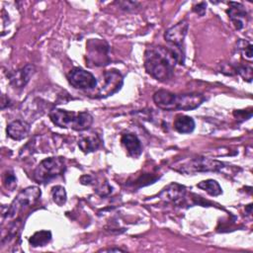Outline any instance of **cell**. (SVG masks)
<instances>
[{
    "instance_id": "obj_10",
    "label": "cell",
    "mask_w": 253,
    "mask_h": 253,
    "mask_svg": "<svg viewBox=\"0 0 253 253\" xmlns=\"http://www.w3.org/2000/svg\"><path fill=\"white\" fill-rule=\"evenodd\" d=\"M188 29H189L188 21L183 20V21L177 23L176 25L172 26L171 28H169L165 32L164 38L169 43L175 45V47L177 49L182 50V44H183L184 39L187 35Z\"/></svg>"
},
{
    "instance_id": "obj_4",
    "label": "cell",
    "mask_w": 253,
    "mask_h": 253,
    "mask_svg": "<svg viewBox=\"0 0 253 253\" xmlns=\"http://www.w3.org/2000/svg\"><path fill=\"white\" fill-rule=\"evenodd\" d=\"M223 166L224 164L221 161L208 158V157L198 156V157L190 158L188 160L179 161L175 163L172 168L180 173H184L187 175H194L196 173H201V172H216L222 169Z\"/></svg>"
},
{
    "instance_id": "obj_18",
    "label": "cell",
    "mask_w": 253,
    "mask_h": 253,
    "mask_svg": "<svg viewBox=\"0 0 253 253\" xmlns=\"http://www.w3.org/2000/svg\"><path fill=\"white\" fill-rule=\"evenodd\" d=\"M50 240H51V232L49 230L37 231L29 238V242L33 247L44 246Z\"/></svg>"
},
{
    "instance_id": "obj_26",
    "label": "cell",
    "mask_w": 253,
    "mask_h": 253,
    "mask_svg": "<svg viewBox=\"0 0 253 253\" xmlns=\"http://www.w3.org/2000/svg\"><path fill=\"white\" fill-rule=\"evenodd\" d=\"M125 251L122 248H106V249H101L98 252H123Z\"/></svg>"
},
{
    "instance_id": "obj_27",
    "label": "cell",
    "mask_w": 253,
    "mask_h": 253,
    "mask_svg": "<svg viewBox=\"0 0 253 253\" xmlns=\"http://www.w3.org/2000/svg\"><path fill=\"white\" fill-rule=\"evenodd\" d=\"M251 209H252V205H248L246 207V211H248V213H251Z\"/></svg>"
},
{
    "instance_id": "obj_22",
    "label": "cell",
    "mask_w": 253,
    "mask_h": 253,
    "mask_svg": "<svg viewBox=\"0 0 253 253\" xmlns=\"http://www.w3.org/2000/svg\"><path fill=\"white\" fill-rule=\"evenodd\" d=\"M235 71H236V73L240 74L244 80L251 82V80L253 78V69L250 64L239 65V66L235 67Z\"/></svg>"
},
{
    "instance_id": "obj_6",
    "label": "cell",
    "mask_w": 253,
    "mask_h": 253,
    "mask_svg": "<svg viewBox=\"0 0 253 253\" xmlns=\"http://www.w3.org/2000/svg\"><path fill=\"white\" fill-rule=\"evenodd\" d=\"M42 192L39 187L31 186L22 190L18 196L13 200L10 207L7 209V211L3 214L6 218L15 217L20 211L25 208L35 205L41 198Z\"/></svg>"
},
{
    "instance_id": "obj_3",
    "label": "cell",
    "mask_w": 253,
    "mask_h": 253,
    "mask_svg": "<svg viewBox=\"0 0 253 253\" xmlns=\"http://www.w3.org/2000/svg\"><path fill=\"white\" fill-rule=\"evenodd\" d=\"M48 116L55 126L78 131L88 129L93 124V117L88 112L74 113L62 109H53Z\"/></svg>"
},
{
    "instance_id": "obj_5",
    "label": "cell",
    "mask_w": 253,
    "mask_h": 253,
    "mask_svg": "<svg viewBox=\"0 0 253 253\" xmlns=\"http://www.w3.org/2000/svg\"><path fill=\"white\" fill-rule=\"evenodd\" d=\"M66 169L62 157H48L40 162L34 171V179L40 184L49 183L52 179L62 175Z\"/></svg>"
},
{
    "instance_id": "obj_2",
    "label": "cell",
    "mask_w": 253,
    "mask_h": 253,
    "mask_svg": "<svg viewBox=\"0 0 253 253\" xmlns=\"http://www.w3.org/2000/svg\"><path fill=\"white\" fill-rule=\"evenodd\" d=\"M153 102L164 111H190L198 108L206 100L200 93L174 94L167 90H158L153 94Z\"/></svg>"
},
{
    "instance_id": "obj_15",
    "label": "cell",
    "mask_w": 253,
    "mask_h": 253,
    "mask_svg": "<svg viewBox=\"0 0 253 253\" xmlns=\"http://www.w3.org/2000/svg\"><path fill=\"white\" fill-rule=\"evenodd\" d=\"M185 194L186 188L183 185L178 183H171L161 191L159 197L167 202H178L185 197Z\"/></svg>"
},
{
    "instance_id": "obj_17",
    "label": "cell",
    "mask_w": 253,
    "mask_h": 253,
    "mask_svg": "<svg viewBox=\"0 0 253 253\" xmlns=\"http://www.w3.org/2000/svg\"><path fill=\"white\" fill-rule=\"evenodd\" d=\"M173 126L179 133H190L195 128V121L186 115H179L175 118Z\"/></svg>"
},
{
    "instance_id": "obj_9",
    "label": "cell",
    "mask_w": 253,
    "mask_h": 253,
    "mask_svg": "<svg viewBox=\"0 0 253 253\" xmlns=\"http://www.w3.org/2000/svg\"><path fill=\"white\" fill-rule=\"evenodd\" d=\"M124 84L123 75L116 69L108 70L104 73V84L100 88L99 97L106 98L117 93Z\"/></svg>"
},
{
    "instance_id": "obj_14",
    "label": "cell",
    "mask_w": 253,
    "mask_h": 253,
    "mask_svg": "<svg viewBox=\"0 0 253 253\" xmlns=\"http://www.w3.org/2000/svg\"><path fill=\"white\" fill-rule=\"evenodd\" d=\"M122 144L125 146L127 154L132 158H137L142 152V146L138 137L133 133H125L121 138Z\"/></svg>"
},
{
    "instance_id": "obj_19",
    "label": "cell",
    "mask_w": 253,
    "mask_h": 253,
    "mask_svg": "<svg viewBox=\"0 0 253 253\" xmlns=\"http://www.w3.org/2000/svg\"><path fill=\"white\" fill-rule=\"evenodd\" d=\"M197 187L206 191L211 196H219L222 193V189L219 186V184L212 179H208L201 181L197 184Z\"/></svg>"
},
{
    "instance_id": "obj_12",
    "label": "cell",
    "mask_w": 253,
    "mask_h": 253,
    "mask_svg": "<svg viewBox=\"0 0 253 253\" xmlns=\"http://www.w3.org/2000/svg\"><path fill=\"white\" fill-rule=\"evenodd\" d=\"M229 9L226 11L230 21L236 30H242L247 23V12L240 3L229 2Z\"/></svg>"
},
{
    "instance_id": "obj_16",
    "label": "cell",
    "mask_w": 253,
    "mask_h": 253,
    "mask_svg": "<svg viewBox=\"0 0 253 253\" xmlns=\"http://www.w3.org/2000/svg\"><path fill=\"white\" fill-rule=\"evenodd\" d=\"M101 138L97 133L91 132L83 134L78 139V146L84 153H89L97 150L101 145Z\"/></svg>"
},
{
    "instance_id": "obj_7",
    "label": "cell",
    "mask_w": 253,
    "mask_h": 253,
    "mask_svg": "<svg viewBox=\"0 0 253 253\" xmlns=\"http://www.w3.org/2000/svg\"><path fill=\"white\" fill-rule=\"evenodd\" d=\"M110 46L101 39H91L86 43V62L89 66H105L110 62Z\"/></svg>"
},
{
    "instance_id": "obj_13",
    "label": "cell",
    "mask_w": 253,
    "mask_h": 253,
    "mask_svg": "<svg viewBox=\"0 0 253 253\" xmlns=\"http://www.w3.org/2000/svg\"><path fill=\"white\" fill-rule=\"evenodd\" d=\"M7 135L14 140H22L29 134L30 124L26 121L16 120L7 126Z\"/></svg>"
},
{
    "instance_id": "obj_8",
    "label": "cell",
    "mask_w": 253,
    "mask_h": 253,
    "mask_svg": "<svg viewBox=\"0 0 253 253\" xmlns=\"http://www.w3.org/2000/svg\"><path fill=\"white\" fill-rule=\"evenodd\" d=\"M67 80L69 84L76 89L86 90L93 89L97 86V80L95 76L91 72L81 67H73L67 73Z\"/></svg>"
},
{
    "instance_id": "obj_20",
    "label": "cell",
    "mask_w": 253,
    "mask_h": 253,
    "mask_svg": "<svg viewBox=\"0 0 253 253\" xmlns=\"http://www.w3.org/2000/svg\"><path fill=\"white\" fill-rule=\"evenodd\" d=\"M51 197H52V201L59 207L63 206L66 203L67 200V195H66V191L64 189V187L62 186H54L51 189Z\"/></svg>"
},
{
    "instance_id": "obj_23",
    "label": "cell",
    "mask_w": 253,
    "mask_h": 253,
    "mask_svg": "<svg viewBox=\"0 0 253 253\" xmlns=\"http://www.w3.org/2000/svg\"><path fill=\"white\" fill-rule=\"evenodd\" d=\"M3 182H4V186L10 191H13L17 186V178L12 171H7L4 174Z\"/></svg>"
},
{
    "instance_id": "obj_24",
    "label": "cell",
    "mask_w": 253,
    "mask_h": 253,
    "mask_svg": "<svg viewBox=\"0 0 253 253\" xmlns=\"http://www.w3.org/2000/svg\"><path fill=\"white\" fill-rule=\"evenodd\" d=\"M116 4L120 7V9L127 12H133L139 6L137 2H132V1H119V2H116Z\"/></svg>"
},
{
    "instance_id": "obj_21",
    "label": "cell",
    "mask_w": 253,
    "mask_h": 253,
    "mask_svg": "<svg viewBox=\"0 0 253 253\" xmlns=\"http://www.w3.org/2000/svg\"><path fill=\"white\" fill-rule=\"evenodd\" d=\"M237 46L243 57H245L248 60H251L253 57V46L250 42L246 41H239L237 42Z\"/></svg>"
},
{
    "instance_id": "obj_25",
    "label": "cell",
    "mask_w": 253,
    "mask_h": 253,
    "mask_svg": "<svg viewBox=\"0 0 253 253\" xmlns=\"http://www.w3.org/2000/svg\"><path fill=\"white\" fill-rule=\"evenodd\" d=\"M206 9H207V4L205 2H201L198 5L194 6V8H193L194 12L197 13L198 15H200V16H204L205 15Z\"/></svg>"
},
{
    "instance_id": "obj_11",
    "label": "cell",
    "mask_w": 253,
    "mask_h": 253,
    "mask_svg": "<svg viewBox=\"0 0 253 253\" xmlns=\"http://www.w3.org/2000/svg\"><path fill=\"white\" fill-rule=\"evenodd\" d=\"M35 70L36 68L33 64H27L24 67L9 73L8 77L10 84L16 89L24 88L35 73Z\"/></svg>"
},
{
    "instance_id": "obj_1",
    "label": "cell",
    "mask_w": 253,
    "mask_h": 253,
    "mask_svg": "<svg viewBox=\"0 0 253 253\" xmlns=\"http://www.w3.org/2000/svg\"><path fill=\"white\" fill-rule=\"evenodd\" d=\"M143 60L146 72L154 79L164 82L173 76L176 63H184V53L180 49L151 45L145 49Z\"/></svg>"
}]
</instances>
